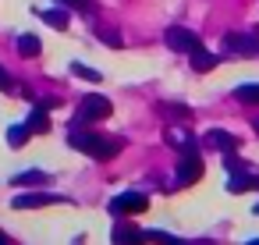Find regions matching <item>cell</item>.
Wrapping results in <instances>:
<instances>
[{
    "label": "cell",
    "instance_id": "cell-1",
    "mask_svg": "<svg viewBox=\"0 0 259 245\" xmlns=\"http://www.w3.org/2000/svg\"><path fill=\"white\" fill-rule=\"evenodd\" d=\"M68 146H71V149H82V153L93 156V160H110V156H117V149H121L117 139H107V135H96V132H85V128H71Z\"/></svg>",
    "mask_w": 259,
    "mask_h": 245
},
{
    "label": "cell",
    "instance_id": "cell-2",
    "mask_svg": "<svg viewBox=\"0 0 259 245\" xmlns=\"http://www.w3.org/2000/svg\"><path fill=\"white\" fill-rule=\"evenodd\" d=\"M110 100L107 96H100V93H89L82 103H78V110H75V128H89L93 121H107L110 117Z\"/></svg>",
    "mask_w": 259,
    "mask_h": 245
},
{
    "label": "cell",
    "instance_id": "cell-3",
    "mask_svg": "<svg viewBox=\"0 0 259 245\" xmlns=\"http://www.w3.org/2000/svg\"><path fill=\"white\" fill-rule=\"evenodd\" d=\"M224 50L227 54H238V57H259V36L231 32V36H224Z\"/></svg>",
    "mask_w": 259,
    "mask_h": 245
},
{
    "label": "cell",
    "instance_id": "cell-4",
    "mask_svg": "<svg viewBox=\"0 0 259 245\" xmlns=\"http://www.w3.org/2000/svg\"><path fill=\"white\" fill-rule=\"evenodd\" d=\"M199 178H202V156L195 149L181 153V160H178V185H192Z\"/></svg>",
    "mask_w": 259,
    "mask_h": 245
},
{
    "label": "cell",
    "instance_id": "cell-5",
    "mask_svg": "<svg viewBox=\"0 0 259 245\" xmlns=\"http://www.w3.org/2000/svg\"><path fill=\"white\" fill-rule=\"evenodd\" d=\"M163 39H167V47H170V50H178V54H192L195 47H202V43H199V36H195L192 29H178V25H174V29H167V36H163Z\"/></svg>",
    "mask_w": 259,
    "mask_h": 245
},
{
    "label": "cell",
    "instance_id": "cell-6",
    "mask_svg": "<svg viewBox=\"0 0 259 245\" xmlns=\"http://www.w3.org/2000/svg\"><path fill=\"white\" fill-rule=\"evenodd\" d=\"M149 206V199L142 195V192H121L114 202H110V210L117 213V217H124V213H142Z\"/></svg>",
    "mask_w": 259,
    "mask_h": 245
},
{
    "label": "cell",
    "instance_id": "cell-7",
    "mask_svg": "<svg viewBox=\"0 0 259 245\" xmlns=\"http://www.w3.org/2000/svg\"><path fill=\"white\" fill-rule=\"evenodd\" d=\"M202 142H206L209 149H220V153H231V149H238V135H231V132H224V128H209Z\"/></svg>",
    "mask_w": 259,
    "mask_h": 245
},
{
    "label": "cell",
    "instance_id": "cell-8",
    "mask_svg": "<svg viewBox=\"0 0 259 245\" xmlns=\"http://www.w3.org/2000/svg\"><path fill=\"white\" fill-rule=\"evenodd\" d=\"M114 245H146V231H139L132 224H117L114 227Z\"/></svg>",
    "mask_w": 259,
    "mask_h": 245
},
{
    "label": "cell",
    "instance_id": "cell-9",
    "mask_svg": "<svg viewBox=\"0 0 259 245\" xmlns=\"http://www.w3.org/2000/svg\"><path fill=\"white\" fill-rule=\"evenodd\" d=\"M50 202H64L61 195H47V192H32V195H18L15 206L18 210H36V206H50Z\"/></svg>",
    "mask_w": 259,
    "mask_h": 245
},
{
    "label": "cell",
    "instance_id": "cell-10",
    "mask_svg": "<svg viewBox=\"0 0 259 245\" xmlns=\"http://www.w3.org/2000/svg\"><path fill=\"white\" fill-rule=\"evenodd\" d=\"M188 57H192V68H195V71H213V68H217V54H209V50H202V47H195Z\"/></svg>",
    "mask_w": 259,
    "mask_h": 245
},
{
    "label": "cell",
    "instance_id": "cell-11",
    "mask_svg": "<svg viewBox=\"0 0 259 245\" xmlns=\"http://www.w3.org/2000/svg\"><path fill=\"white\" fill-rule=\"evenodd\" d=\"M167 142H170V146H181V153L195 149V139H192L185 128H167Z\"/></svg>",
    "mask_w": 259,
    "mask_h": 245
},
{
    "label": "cell",
    "instance_id": "cell-12",
    "mask_svg": "<svg viewBox=\"0 0 259 245\" xmlns=\"http://www.w3.org/2000/svg\"><path fill=\"white\" fill-rule=\"evenodd\" d=\"M234 100H241V103H248V107H259V82L238 86V89H234Z\"/></svg>",
    "mask_w": 259,
    "mask_h": 245
},
{
    "label": "cell",
    "instance_id": "cell-13",
    "mask_svg": "<svg viewBox=\"0 0 259 245\" xmlns=\"http://www.w3.org/2000/svg\"><path fill=\"white\" fill-rule=\"evenodd\" d=\"M15 47H18V54H22V57H36V54H39V36H32V32H22Z\"/></svg>",
    "mask_w": 259,
    "mask_h": 245
},
{
    "label": "cell",
    "instance_id": "cell-14",
    "mask_svg": "<svg viewBox=\"0 0 259 245\" xmlns=\"http://www.w3.org/2000/svg\"><path fill=\"white\" fill-rule=\"evenodd\" d=\"M25 125H29V132H50V114H47V107H36Z\"/></svg>",
    "mask_w": 259,
    "mask_h": 245
},
{
    "label": "cell",
    "instance_id": "cell-15",
    "mask_svg": "<svg viewBox=\"0 0 259 245\" xmlns=\"http://www.w3.org/2000/svg\"><path fill=\"white\" fill-rule=\"evenodd\" d=\"M11 181H15V185H22V188H32V185H43V181H47V174H43V171H22V174H15Z\"/></svg>",
    "mask_w": 259,
    "mask_h": 245
},
{
    "label": "cell",
    "instance_id": "cell-16",
    "mask_svg": "<svg viewBox=\"0 0 259 245\" xmlns=\"http://www.w3.org/2000/svg\"><path fill=\"white\" fill-rule=\"evenodd\" d=\"M248 188H259V178H248V174H234L227 181V192H248Z\"/></svg>",
    "mask_w": 259,
    "mask_h": 245
},
{
    "label": "cell",
    "instance_id": "cell-17",
    "mask_svg": "<svg viewBox=\"0 0 259 245\" xmlns=\"http://www.w3.org/2000/svg\"><path fill=\"white\" fill-rule=\"evenodd\" d=\"M29 135H32L29 125H11V128H8V142H11V146H25Z\"/></svg>",
    "mask_w": 259,
    "mask_h": 245
},
{
    "label": "cell",
    "instance_id": "cell-18",
    "mask_svg": "<svg viewBox=\"0 0 259 245\" xmlns=\"http://www.w3.org/2000/svg\"><path fill=\"white\" fill-rule=\"evenodd\" d=\"M43 22H50L54 29H68V11L54 8V11H43Z\"/></svg>",
    "mask_w": 259,
    "mask_h": 245
},
{
    "label": "cell",
    "instance_id": "cell-19",
    "mask_svg": "<svg viewBox=\"0 0 259 245\" xmlns=\"http://www.w3.org/2000/svg\"><path fill=\"white\" fill-rule=\"evenodd\" d=\"M71 75H75V78H85V82H100V78H103L100 71H93V68H85V64H78V61L71 64Z\"/></svg>",
    "mask_w": 259,
    "mask_h": 245
},
{
    "label": "cell",
    "instance_id": "cell-20",
    "mask_svg": "<svg viewBox=\"0 0 259 245\" xmlns=\"http://www.w3.org/2000/svg\"><path fill=\"white\" fill-rule=\"evenodd\" d=\"M61 4H64V8H75V11H82V15H93V8H96L93 0H61Z\"/></svg>",
    "mask_w": 259,
    "mask_h": 245
},
{
    "label": "cell",
    "instance_id": "cell-21",
    "mask_svg": "<svg viewBox=\"0 0 259 245\" xmlns=\"http://www.w3.org/2000/svg\"><path fill=\"white\" fill-rule=\"evenodd\" d=\"M0 89H4V93H11V89H15V82H11V75H8L4 68H0Z\"/></svg>",
    "mask_w": 259,
    "mask_h": 245
},
{
    "label": "cell",
    "instance_id": "cell-22",
    "mask_svg": "<svg viewBox=\"0 0 259 245\" xmlns=\"http://www.w3.org/2000/svg\"><path fill=\"white\" fill-rule=\"evenodd\" d=\"M252 128H255V135H259V117H255V121H252Z\"/></svg>",
    "mask_w": 259,
    "mask_h": 245
},
{
    "label": "cell",
    "instance_id": "cell-23",
    "mask_svg": "<svg viewBox=\"0 0 259 245\" xmlns=\"http://www.w3.org/2000/svg\"><path fill=\"white\" fill-rule=\"evenodd\" d=\"M0 245H11V241H8V238H4V234H0Z\"/></svg>",
    "mask_w": 259,
    "mask_h": 245
},
{
    "label": "cell",
    "instance_id": "cell-24",
    "mask_svg": "<svg viewBox=\"0 0 259 245\" xmlns=\"http://www.w3.org/2000/svg\"><path fill=\"white\" fill-rule=\"evenodd\" d=\"M170 245H185V241H178V238H174V241H170Z\"/></svg>",
    "mask_w": 259,
    "mask_h": 245
},
{
    "label": "cell",
    "instance_id": "cell-25",
    "mask_svg": "<svg viewBox=\"0 0 259 245\" xmlns=\"http://www.w3.org/2000/svg\"><path fill=\"white\" fill-rule=\"evenodd\" d=\"M248 245H259V238H252V241H248Z\"/></svg>",
    "mask_w": 259,
    "mask_h": 245
},
{
    "label": "cell",
    "instance_id": "cell-26",
    "mask_svg": "<svg viewBox=\"0 0 259 245\" xmlns=\"http://www.w3.org/2000/svg\"><path fill=\"white\" fill-rule=\"evenodd\" d=\"M255 213H259V206H255Z\"/></svg>",
    "mask_w": 259,
    "mask_h": 245
}]
</instances>
